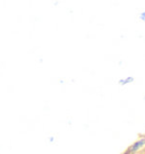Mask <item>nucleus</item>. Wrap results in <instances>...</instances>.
I'll return each mask as SVG.
<instances>
[{
	"label": "nucleus",
	"mask_w": 145,
	"mask_h": 154,
	"mask_svg": "<svg viewBox=\"0 0 145 154\" xmlns=\"http://www.w3.org/2000/svg\"><path fill=\"white\" fill-rule=\"evenodd\" d=\"M133 81H134L133 77H128V78H125V79H120V81H119V84H120V85H126V84L131 83Z\"/></svg>",
	"instance_id": "1"
},
{
	"label": "nucleus",
	"mask_w": 145,
	"mask_h": 154,
	"mask_svg": "<svg viewBox=\"0 0 145 154\" xmlns=\"http://www.w3.org/2000/svg\"><path fill=\"white\" fill-rule=\"evenodd\" d=\"M138 18L140 19V22H144V23H145V10H143L142 13H140V15H138Z\"/></svg>",
	"instance_id": "2"
}]
</instances>
